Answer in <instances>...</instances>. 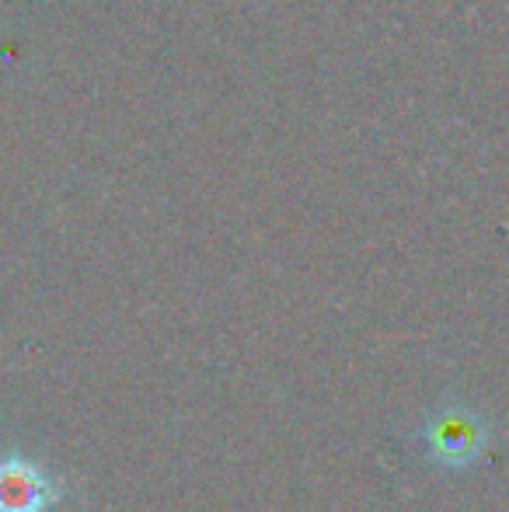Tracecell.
<instances>
[{
    "mask_svg": "<svg viewBox=\"0 0 509 512\" xmlns=\"http://www.w3.org/2000/svg\"><path fill=\"white\" fill-rule=\"evenodd\" d=\"M426 443L436 460H443V464H450V467H464L485 453L489 432H485V425L478 422L471 411L450 408V411H443L440 418L429 422Z\"/></svg>",
    "mask_w": 509,
    "mask_h": 512,
    "instance_id": "obj_1",
    "label": "cell"
},
{
    "mask_svg": "<svg viewBox=\"0 0 509 512\" xmlns=\"http://www.w3.org/2000/svg\"><path fill=\"white\" fill-rule=\"evenodd\" d=\"M56 495L53 478L39 464L25 457L0 460V512H46Z\"/></svg>",
    "mask_w": 509,
    "mask_h": 512,
    "instance_id": "obj_2",
    "label": "cell"
}]
</instances>
